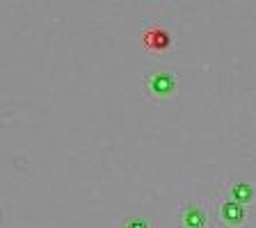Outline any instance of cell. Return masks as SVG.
Masks as SVG:
<instances>
[{
    "label": "cell",
    "instance_id": "1",
    "mask_svg": "<svg viewBox=\"0 0 256 228\" xmlns=\"http://www.w3.org/2000/svg\"><path fill=\"white\" fill-rule=\"evenodd\" d=\"M176 87H178V80L167 69H156L144 78V94L154 103H165L174 98Z\"/></svg>",
    "mask_w": 256,
    "mask_h": 228
},
{
    "label": "cell",
    "instance_id": "2",
    "mask_svg": "<svg viewBox=\"0 0 256 228\" xmlns=\"http://www.w3.org/2000/svg\"><path fill=\"white\" fill-rule=\"evenodd\" d=\"M215 222L220 228H245L250 222V213L245 206L231 201L226 197H220L215 201Z\"/></svg>",
    "mask_w": 256,
    "mask_h": 228
},
{
    "label": "cell",
    "instance_id": "3",
    "mask_svg": "<svg viewBox=\"0 0 256 228\" xmlns=\"http://www.w3.org/2000/svg\"><path fill=\"white\" fill-rule=\"evenodd\" d=\"M178 222H181V228H210L208 210L202 201H188L181 208Z\"/></svg>",
    "mask_w": 256,
    "mask_h": 228
},
{
    "label": "cell",
    "instance_id": "4",
    "mask_svg": "<svg viewBox=\"0 0 256 228\" xmlns=\"http://www.w3.org/2000/svg\"><path fill=\"white\" fill-rule=\"evenodd\" d=\"M142 41H144V48L151 50V53H165L172 46V34L162 25H149L144 27L142 32Z\"/></svg>",
    "mask_w": 256,
    "mask_h": 228
},
{
    "label": "cell",
    "instance_id": "5",
    "mask_svg": "<svg viewBox=\"0 0 256 228\" xmlns=\"http://www.w3.org/2000/svg\"><path fill=\"white\" fill-rule=\"evenodd\" d=\"M224 197L247 208L252 201H254V187H252L247 181H234V183H229V187H226V192H224Z\"/></svg>",
    "mask_w": 256,
    "mask_h": 228
},
{
    "label": "cell",
    "instance_id": "6",
    "mask_svg": "<svg viewBox=\"0 0 256 228\" xmlns=\"http://www.w3.org/2000/svg\"><path fill=\"white\" fill-rule=\"evenodd\" d=\"M122 228H154L149 217H144V215H130L122 222Z\"/></svg>",
    "mask_w": 256,
    "mask_h": 228
}]
</instances>
